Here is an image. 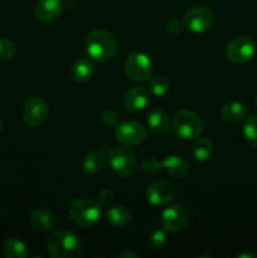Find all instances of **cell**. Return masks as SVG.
Masks as SVG:
<instances>
[{
	"mask_svg": "<svg viewBox=\"0 0 257 258\" xmlns=\"http://www.w3.org/2000/svg\"><path fill=\"white\" fill-rule=\"evenodd\" d=\"M193 156L198 161H207L212 158L213 154V144L209 139L199 138L191 146Z\"/></svg>",
	"mask_w": 257,
	"mask_h": 258,
	"instance_id": "7402d4cb",
	"label": "cell"
},
{
	"mask_svg": "<svg viewBox=\"0 0 257 258\" xmlns=\"http://www.w3.org/2000/svg\"><path fill=\"white\" fill-rule=\"evenodd\" d=\"M149 103V92L144 87H134L125 95V106L127 110L138 112Z\"/></svg>",
	"mask_w": 257,
	"mask_h": 258,
	"instance_id": "9a60e30c",
	"label": "cell"
},
{
	"mask_svg": "<svg viewBox=\"0 0 257 258\" xmlns=\"http://www.w3.org/2000/svg\"><path fill=\"white\" fill-rule=\"evenodd\" d=\"M166 236L161 229H156V231L151 232L150 236L148 237V244L153 249H158L165 243Z\"/></svg>",
	"mask_w": 257,
	"mask_h": 258,
	"instance_id": "83f0119b",
	"label": "cell"
},
{
	"mask_svg": "<svg viewBox=\"0 0 257 258\" xmlns=\"http://www.w3.org/2000/svg\"><path fill=\"white\" fill-rule=\"evenodd\" d=\"M117 257H120V258H126V257L139 258V254H138V253H134V252H130V251H125V252H122V253L118 254Z\"/></svg>",
	"mask_w": 257,
	"mask_h": 258,
	"instance_id": "1f68e13d",
	"label": "cell"
},
{
	"mask_svg": "<svg viewBox=\"0 0 257 258\" xmlns=\"http://www.w3.org/2000/svg\"><path fill=\"white\" fill-rule=\"evenodd\" d=\"M216 22V15L207 7H194L184 15L183 23L193 33H204L211 29Z\"/></svg>",
	"mask_w": 257,
	"mask_h": 258,
	"instance_id": "ba28073f",
	"label": "cell"
},
{
	"mask_svg": "<svg viewBox=\"0 0 257 258\" xmlns=\"http://www.w3.org/2000/svg\"><path fill=\"white\" fill-rule=\"evenodd\" d=\"M243 138L248 145L257 148V113H253L244 121Z\"/></svg>",
	"mask_w": 257,
	"mask_h": 258,
	"instance_id": "cb8c5ba5",
	"label": "cell"
},
{
	"mask_svg": "<svg viewBox=\"0 0 257 258\" xmlns=\"http://www.w3.org/2000/svg\"><path fill=\"white\" fill-rule=\"evenodd\" d=\"M95 66L88 58H81L71 68V78L77 83H85L92 78Z\"/></svg>",
	"mask_w": 257,
	"mask_h": 258,
	"instance_id": "2e32d148",
	"label": "cell"
},
{
	"mask_svg": "<svg viewBox=\"0 0 257 258\" xmlns=\"http://www.w3.org/2000/svg\"><path fill=\"white\" fill-rule=\"evenodd\" d=\"M174 188L164 180H155L149 184L146 189V198L150 204L155 207L166 206L174 198Z\"/></svg>",
	"mask_w": 257,
	"mask_h": 258,
	"instance_id": "7c38bea8",
	"label": "cell"
},
{
	"mask_svg": "<svg viewBox=\"0 0 257 258\" xmlns=\"http://www.w3.org/2000/svg\"><path fill=\"white\" fill-rule=\"evenodd\" d=\"M256 52L254 42L248 35H238L228 43L226 48L227 59L234 64H243L253 57Z\"/></svg>",
	"mask_w": 257,
	"mask_h": 258,
	"instance_id": "52a82bcc",
	"label": "cell"
},
{
	"mask_svg": "<svg viewBox=\"0 0 257 258\" xmlns=\"http://www.w3.org/2000/svg\"><path fill=\"white\" fill-rule=\"evenodd\" d=\"M86 48L92 59L97 62H107L115 57L117 52V42L111 33L96 29L88 34Z\"/></svg>",
	"mask_w": 257,
	"mask_h": 258,
	"instance_id": "7a4b0ae2",
	"label": "cell"
},
{
	"mask_svg": "<svg viewBox=\"0 0 257 258\" xmlns=\"http://www.w3.org/2000/svg\"><path fill=\"white\" fill-rule=\"evenodd\" d=\"M173 128L180 139L190 140L198 138L203 133L204 123L193 111L180 110L174 115Z\"/></svg>",
	"mask_w": 257,
	"mask_h": 258,
	"instance_id": "3957f363",
	"label": "cell"
},
{
	"mask_svg": "<svg viewBox=\"0 0 257 258\" xmlns=\"http://www.w3.org/2000/svg\"><path fill=\"white\" fill-rule=\"evenodd\" d=\"M184 28H185V25H184V23L180 22V20H170V22L166 24V30H168L170 34L174 35L183 32Z\"/></svg>",
	"mask_w": 257,
	"mask_h": 258,
	"instance_id": "4dcf8cb0",
	"label": "cell"
},
{
	"mask_svg": "<svg viewBox=\"0 0 257 258\" xmlns=\"http://www.w3.org/2000/svg\"><path fill=\"white\" fill-rule=\"evenodd\" d=\"M2 130H3V122L2 120H0V134H2Z\"/></svg>",
	"mask_w": 257,
	"mask_h": 258,
	"instance_id": "836d02e7",
	"label": "cell"
},
{
	"mask_svg": "<svg viewBox=\"0 0 257 258\" xmlns=\"http://www.w3.org/2000/svg\"><path fill=\"white\" fill-rule=\"evenodd\" d=\"M47 247L53 258H77L83 252L81 238L70 231L54 232L48 238Z\"/></svg>",
	"mask_w": 257,
	"mask_h": 258,
	"instance_id": "6da1fadb",
	"label": "cell"
},
{
	"mask_svg": "<svg viewBox=\"0 0 257 258\" xmlns=\"http://www.w3.org/2000/svg\"><path fill=\"white\" fill-rule=\"evenodd\" d=\"M113 198H115L113 191L108 188L101 189L97 194V202L98 204H101V206H108V204L112 203Z\"/></svg>",
	"mask_w": 257,
	"mask_h": 258,
	"instance_id": "f1b7e54d",
	"label": "cell"
},
{
	"mask_svg": "<svg viewBox=\"0 0 257 258\" xmlns=\"http://www.w3.org/2000/svg\"><path fill=\"white\" fill-rule=\"evenodd\" d=\"M30 222L39 231H50L55 226L54 216L45 208L35 209L30 216Z\"/></svg>",
	"mask_w": 257,
	"mask_h": 258,
	"instance_id": "ffe728a7",
	"label": "cell"
},
{
	"mask_svg": "<svg viewBox=\"0 0 257 258\" xmlns=\"http://www.w3.org/2000/svg\"><path fill=\"white\" fill-rule=\"evenodd\" d=\"M163 169L174 179H184L189 173V165L184 158L179 155H166L161 161Z\"/></svg>",
	"mask_w": 257,
	"mask_h": 258,
	"instance_id": "5bb4252c",
	"label": "cell"
},
{
	"mask_svg": "<svg viewBox=\"0 0 257 258\" xmlns=\"http://www.w3.org/2000/svg\"><path fill=\"white\" fill-rule=\"evenodd\" d=\"M254 103H256V107H257V96H256V100H254Z\"/></svg>",
	"mask_w": 257,
	"mask_h": 258,
	"instance_id": "e575fe53",
	"label": "cell"
},
{
	"mask_svg": "<svg viewBox=\"0 0 257 258\" xmlns=\"http://www.w3.org/2000/svg\"><path fill=\"white\" fill-rule=\"evenodd\" d=\"M68 214L77 226L90 228L98 222L101 211L98 203L91 199H77L70 206Z\"/></svg>",
	"mask_w": 257,
	"mask_h": 258,
	"instance_id": "277c9868",
	"label": "cell"
},
{
	"mask_svg": "<svg viewBox=\"0 0 257 258\" xmlns=\"http://www.w3.org/2000/svg\"><path fill=\"white\" fill-rule=\"evenodd\" d=\"M189 221V211L184 204H171L164 209L159 223L164 231L178 232L186 226Z\"/></svg>",
	"mask_w": 257,
	"mask_h": 258,
	"instance_id": "9c48e42d",
	"label": "cell"
},
{
	"mask_svg": "<svg viewBox=\"0 0 257 258\" xmlns=\"http://www.w3.org/2000/svg\"><path fill=\"white\" fill-rule=\"evenodd\" d=\"M247 115V107L241 102H228L222 107L221 116L226 122L237 123L243 120Z\"/></svg>",
	"mask_w": 257,
	"mask_h": 258,
	"instance_id": "ac0fdd59",
	"label": "cell"
},
{
	"mask_svg": "<svg viewBox=\"0 0 257 258\" xmlns=\"http://www.w3.org/2000/svg\"><path fill=\"white\" fill-rule=\"evenodd\" d=\"M103 165H105V155L102 150H98V149L88 151L82 161L83 170L88 174L98 173L103 168Z\"/></svg>",
	"mask_w": 257,
	"mask_h": 258,
	"instance_id": "44dd1931",
	"label": "cell"
},
{
	"mask_svg": "<svg viewBox=\"0 0 257 258\" xmlns=\"http://www.w3.org/2000/svg\"><path fill=\"white\" fill-rule=\"evenodd\" d=\"M140 169L143 173L148 174V175H155V174H158L163 169V165H161V161L150 158L141 163Z\"/></svg>",
	"mask_w": 257,
	"mask_h": 258,
	"instance_id": "4316f807",
	"label": "cell"
},
{
	"mask_svg": "<svg viewBox=\"0 0 257 258\" xmlns=\"http://www.w3.org/2000/svg\"><path fill=\"white\" fill-rule=\"evenodd\" d=\"M238 258H257V256L253 253H241Z\"/></svg>",
	"mask_w": 257,
	"mask_h": 258,
	"instance_id": "d6a6232c",
	"label": "cell"
},
{
	"mask_svg": "<svg viewBox=\"0 0 257 258\" xmlns=\"http://www.w3.org/2000/svg\"><path fill=\"white\" fill-rule=\"evenodd\" d=\"M108 164L117 175L131 176L138 170V159L131 150L126 148H112L108 151Z\"/></svg>",
	"mask_w": 257,
	"mask_h": 258,
	"instance_id": "8992f818",
	"label": "cell"
},
{
	"mask_svg": "<svg viewBox=\"0 0 257 258\" xmlns=\"http://www.w3.org/2000/svg\"><path fill=\"white\" fill-rule=\"evenodd\" d=\"M63 10H65L63 0H39L35 4L34 15L38 20L50 22L57 19Z\"/></svg>",
	"mask_w": 257,
	"mask_h": 258,
	"instance_id": "4fadbf2b",
	"label": "cell"
},
{
	"mask_svg": "<svg viewBox=\"0 0 257 258\" xmlns=\"http://www.w3.org/2000/svg\"><path fill=\"white\" fill-rule=\"evenodd\" d=\"M146 121H148L149 128L156 135H164L169 130V125H170L168 115L161 110H151Z\"/></svg>",
	"mask_w": 257,
	"mask_h": 258,
	"instance_id": "d6986e66",
	"label": "cell"
},
{
	"mask_svg": "<svg viewBox=\"0 0 257 258\" xmlns=\"http://www.w3.org/2000/svg\"><path fill=\"white\" fill-rule=\"evenodd\" d=\"M101 120L106 126H112L115 127L118 123V115L112 110H107L101 115Z\"/></svg>",
	"mask_w": 257,
	"mask_h": 258,
	"instance_id": "f546056e",
	"label": "cell"
},
{
	"mask_svg": "<svg viewBox=\"0 0 257 258\" xmlns=\"http://www.w3.org/2000/svg\"><path fill=\"white\" fill-rule=\"evenodd\" d=\"M48 105L42 97H30L23 107V120L30 127H38L48 117Z\"/></svg>",
	"mask_w": 257,
	"mask_h": 258,
	"instance_id": "8fae6325",
	"label": "cell"
},
{
	"mask_svg": "<svg viewBox=\"0 0 257 258\" xmlns=\"http://www.w3.org/2000/svg\"><path fill=\"white\" fill-rule=\"evenodd\" d=\"M4 256L7 258H24L27 256V246L18 238H10L4 243Z\"/></svg>",
	"mask_w": 257,
	"mask_h": 258,
	"instance_id": "603a6c76",
	"label": "cell"
},
{
	"mask_svg": "<svg viewBox=\"0 0 257 258\" xmlns=\"http://www.w3.org/2000/svg\"><path fill=\"white\" fill-rule=\"evenodd\" d=\"M106 219L116 228H123L131 222V213L123 206H112L106 211Z\"/></svg>",
	"mask_w": 257,
	"mask_h": 258,
	"instance_id": "e0dca14e",
	"label": "cell"
},
{
	"mask_svg": "<svg viewBox=\"0 0 257 258\" xmlns=\"http://www.w3.org/2000/svg\"><path fill=\"white\" fill-rule=\"evenodd\" d=\"M17 48L12 40L0 38V60H9L15 55Z\"/></svg>",
	"mask_w": 257,
	"mask_h": 258,
	"instance_id": "484cf974",
	"label": "cell"
},
{
	"mask_svg": "<svg viewBox=\"0 0 257 258\" xmlns=\"http://www.w3.org/2000/svg\"><path fill=\"white\" fill-rule=\"evenodd\" d=\"M149 90L156 97H163L170 90V83L164 76H155L149 80Z\"/></svg>",
	"mask_w": 257,
	"mask_h": 258,
	"instance_id": "d4e9b609",
	"label": "cell"
},
{
	"mask_svg": "<svg viewBox=\"0 0 257 258\" xmlns=\"http://www.w3.org/2000/svg\"><path fill=\"white\" fill-rule=\"evenodd\" d=\"M125 73L131 81L138 83L148 82L153 75V63L145 53L134 52L125 59Z\"/></svg>",
	"mask_w": 257,
	"mask_h": 258,
	"instance_id": "5b68a950",
	"label": "cell"
},
{
	"mask_svg": "<svg viewBox=\"0 0 257 258\" xmlns=\"http://www.w3.org/2000/svg\"><path fill=\"white\" fill-rule=\"evenodd\" d=\"M115 138L125 146H136L144 143L146 131L141 123L136 121H123L115 126Z\"/></svg>",
	"mask_w": 257,
	"mask_h": 258,
	"instance_id": "30bf717a",
	"label": "cell"
}]
</instances>
